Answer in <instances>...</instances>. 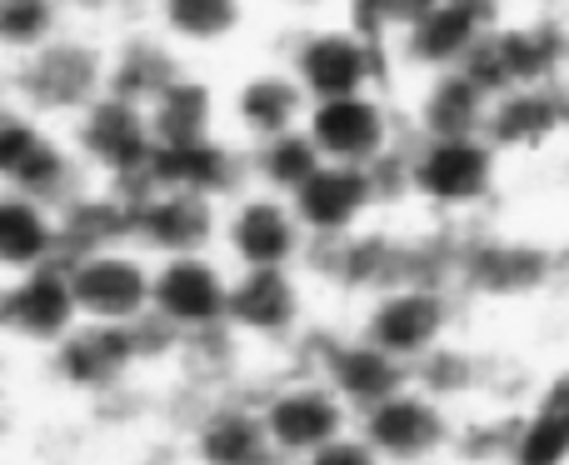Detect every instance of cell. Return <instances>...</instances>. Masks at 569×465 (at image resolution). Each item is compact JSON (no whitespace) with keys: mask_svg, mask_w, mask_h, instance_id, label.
Here are the masks:
<instances>
[{"mask_svg":"<svg viewBox=\"0 0 569 465\" xmlns=\"http://www.w3.org/2000/svg\"><path fill=\"white\" fill-rule=\"evenodd\" d=\"M176 356H180V336L160 326L156 316H146L140 326L80 320L56 350H46L36 360V376L50 396L70 400L80 410H100L110 400H120L126 390L170 380Z\"/></svg>","mask_w":569,"mask_h":465,"instance_id":"1","label":"cell"},{"mask_svg":"<svg viewBox=\"0 0 569 465\" xmlns=\"http://www.w3.org/2000/svg\"><path fill=\"white\" fill-rule=\"evenodd\" d=\"M106 90V30L96 26H70L36 56L10 60V100L36 110L40 120H56V126H70Z\"/></svg>","mask_w":569,"mask_h":465,"instance_id":"2","label":"cell"},{"mask_svg":"<svg viewBox=\"0 0 569 465\" xmlns=\"http://www.w3.org/2000/svg\"><path fill=\"white\" fill-rule=\"evenodd\" d=\"M70 146H76L80 166H86L90 186H106L116 196H136V190L156 186V160L160 140L150 130V110L126 96H100L66 126Z\"/></svg>","mask_w":569,"mask_h":465,"instance_id":"3","label":"cell"},{"mask_svg":"<svg viewBox=\"0 0 569 465\" xmlns=\"http://www.w3.org/2000/svg\"><path fill=\"white\" fill-rule=\"evenodd\" d=\"M86 186L90 176L70 146L66 126L40 120L36 110L16 106V100H0V190L36 196L60 210Z\"/></svg>","mask_w":569,"mask_h":465,"instance_id":"4","label":"cell"},{"mask_svg":"<svg viewBox=\"0 0 569 465\" xmlns=\"http://www.w3.org/2000/svg\"><path fill=\"white\" fill-rule=\"evenodd\" d=\"M170 446L180 451L186 465H276L280 461L276 446H270L260 400L246 396V390L186 396V416L170 431Z\"/></svg>","mask_w":569,"mask_h":465,"instance_id":"5","label":"cell"},{"mask_svg":"<svg viewBox=\"0 0 569 465\" xmlns=\"http://www.w3.org/2000/svg\"><path fill=\"white\" fill-rule=\"evenodd\" d=\"M80 326V306L70 290L66 260L36 266L26 276L0 280V346L16 360H40Z\"/></svg>","mask_w":569,"mask_h":465,"instance_id":"6","label":"cell"},{"mask_svg":"<svg viewBox=\"0 0 569 465\" xmlns=\"http://www.w3.org/2000/svg\"><path fill=\"white\" fill-rule=\"evenodd\" d=\"M310 230L300 226L290 196L246 186L220 206V256L236 270H295Z\"/></svg>","mask_w":569,"mask_h":465,"instance_id":"7","label":"cell"},{"mask_svg":"<svg viewBox=\"0 0 569 465\" xmlns=\"http://www.w3.org/2000/svg\"><path fill=\"white\" fill-rule=\"evenodd\" d=\"M70 290H76L80 320L96 326H140L150 316V290H156V260L140 246H100L66 260Z\"/></svg>","mask_w":569,"mask_h":465,"instance_id":"8","label":"cell"},{"mask_svg":"<svg viewBox=\"0 0 569 465\" xmlns=\"http://www.w3.org/2000/svg\"><path fill=\"white\" fill-rule=\"evenodd\" d=\"M230 286L236 266L220 250H196V256L156 260V290H150V316L180 340L220 330L230 316Z\"/></svg>","mask_w":569,"mask_h":465,"instance_id":"9","label":"cell"},{"mask_svg":"<svg viewBox=\"0 0 569 465\" xmlns=\"http://www.w3.org/2000/svg\"><path fill=\"white\" fill-rule=\"evenodd\" d=\"M130 200V246H140L150 260L196 256V250L220 246V206L226 200L196 196L180 186H146Z\"/></svg>","mask_w":569,"mask_h":465,"instance_id":"10","label":"cell"},{"mask_svg":"<svg viewBox=\"0 0 569 465\" xmlns=\"http://www.w3.org/2000/svg\"><path fill=\"white\" fill-rule=\"evenodd\" d=\"M315 100L284 66H246L226 76V136L240 146L284 136V130H305Z\"/></svg>","mask_w":569,"mask_h":465,"instance_id":"11","label":"cell"},{"mask_svg":"<svg viewBox=\"0 0 569 465\" xmlns=\"http://www.w3.org/2000/svg\"><path fill=\"white\" fill-rule=\"evenodd\" d=\"M305 316L300 270H236L230 286V336L246 350H276L295 336Z\"/></svg>","mask_w":569,"mask_h":465,"instance_id":"12","label":"cell"},{"mask_svg":"<svg viewBox=\"0 0 569 465\" xmlns=\"http://www.w3.org/2000/svg\"><path fill=\"white\" fill-rule=\"evenodd\" d=\"M260 400V416H266L270 446L284 465L310 461L315 451H325L330 441H340V400L325 386H310V380H284V386H270Z\"/></svg>","mask_w":569,"mask_h":465,"instance_id":"13","label":"cell"},{"mask_svg":"<svg viewBox=\"0 0 569 465\" xmlns=\"http://www.w3.org/2000/svg\"><path fill=\"white\" fill-rule=\"evenodd\" d=\"M150 26L186 60L216 66V56L236 50L256 26V0H156Z\"/></svg>","mask_w":569,"mask_h":465,"instance_id":"14","label":"cell"},{"mask_svg":"<svg viewBox=\"0 0 569 465\" xmlns=\"http://www.w3.org/2000/svg\"><path fill=\"white\" fill-rule=\"evenodd\" d=\"M146 110H150V130H156L160 150L210 140L226 130V76H216V66H196L190 60Z\"/></svg>","mask_w":569,"mask_h":465,"instance_id":"15","label":"cell"},{"mask_svg":"<svg viewBox=\"0 0 569 465\" xmlns=\"http://www.w3.org/2000/svg\"><path fill=\"white\" fill-rule=\"evenodd\" d=\"M190 60L160 36L150 20H126L106 30V76L110 96H126L136 106H150Z\"/></svg>","mask_w":569,"mask_h":465,"instance_id":"16","label":"cell"},{"mask_svg":"<svg viewBox=\"0 0 569 465\" xmlns=\"http://www.w3.org/2000/svg\"><path fill=\"white\" fill-rule=\"evenodd\" d=\"M156 180L160 186L196 190V196H210V200H230L250 186L246 146L236 136H226V130L210 140H196V146H170L156 160Z\"/></svg>","mask_w":569,"mask_h":465,"instance_id":"17","label":"cell"},{"mask_svg":"<svg viewBox=\"0 0 569 465\" xmlns=\"http://www.w3.org/2000/svg\"><path fill=\"white\" fill-rule=\"evenodd\" d=\"M50 260H66L56 206H46L36 196L0 190V280L26 276V270L50 266Z\"/></svg>","mask_w":569,"mask_h":465,"instance_id":"18","label":"cell"},{"mask_svg":"<svg viewBox=\"0 0 569 465\" xmlns=\"http://www.w3.org/2000/svg\"><path fill=\"white\" fill-rule=\"evenodd\" d=\"M56 216H60V250H66V260L130 240V200L106 186H86Z\"/></svg>","mask_w":569,"mask_h":465,"instance_id":"19","label":"cell"},{"mask_svg":"<svg viewBox=\"0 0 569 465\" xmlns=\"http://www.w3.org/2000/svg\"><path fill=\"white\" fill-rule=\"evenodd\" d=\"M315 170H320V150H315V140L305 136V130H284V136H270V140L246 146L250 186L276 190V196H295Z\"/></svg>","mask_w":569,"mask_h":465,"instance_id":"20","label":"cell"},{"mask_svg":"<svg viewBox=\"0 0 569 465\" xmlns=\"http://www.w3.org/2000/svg\"><path fill=\"white\" fill-rule=\"evenodd\" d=\"M280 66L290 70L295 80H300L310 100H330V96H340L345 80H350V40H345V36H315V30H305Z\"/></svg>","mask_w":569,"mask_h":465,"instance_id":"21","label":"cell"},{"mask_svg":"<svg viewBox=\"0 0 569 465\" xmlns=\"http://www.w3.org/2000/svg\"><path fill=\"white\" fill-rule=\"evenodd\" d=\"M76 26L70 10L60 0H0V56L20 60L36 56L40 46H50L56 36Z\"/></svg>","mask_w":569,"mask_h":465,"instance_id":"22","label":"cell"},{"mask_svg":"<svg viewBox=\"0 0 569 465\" xmlns=\"http://www.w3.org/2000/svg\"><path fill=\"white\" fill-rule=\"evenodd\" d=\"M70 10L76 26H96V30H110V26H126V20H150V6L156 0H60Z\"/></svg>","mask_w":569,"mask_h":465,"instance_id":"23","label":"cell"},{"mask_svg":"<svg viewBox=\"0 0 569 465\" xmlns=\"http://www.w3.org/2000/svg\"><path fill=\"white\" fill-rule=\"evenodd\" d=\"M116 465H186V461H180L176 446H146V451H136V456H126Z\"/></svg>","mask_w":569,"mask_h":465,"instance_id":"24","label":"cell"},{"mask_svg":"<svg viewBox=\"0 0 569 465\" xmlns=\"http://www.w3.org/2000/svg\"><path fill=\"white\" fill-rule=\"evenodd\" d=\"M0 100H10V60L0 56Z\"/></svg>","mask_w":569,"mask_h":465,"instance_id":"25","label":"cell"},{"mask_svg":"<svg viewBox=\"0 0 569 465\" xmlns=\"http://www.w3.org/2000/svg\"><path fill=\"white\" fill-rule=\"evenodd\" d=\"M276 465H284V461H276Z\"/></svg>","mask_w":569,"mask_h":465,"instance_id":"26","label":"cell"}]
</instances>
